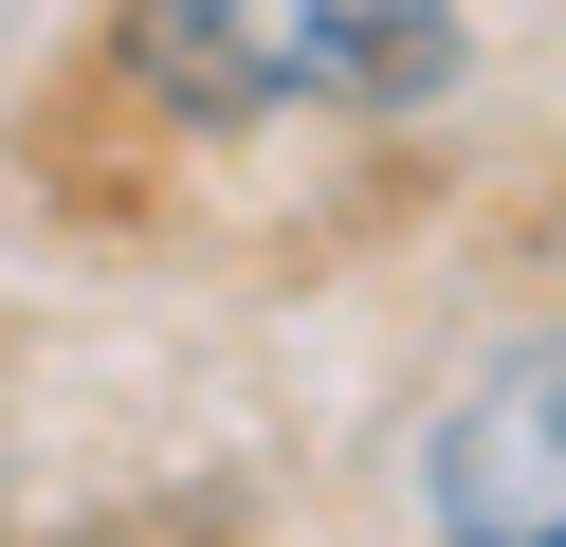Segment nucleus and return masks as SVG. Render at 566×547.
Wrapping results in <instances>:
<instances>
[{
    "label": "nucleus",
    "instance_id": "obj_1",
    "mask_svg": "<svg viewBox=\"0 0 566 547\" xmlns=\"http://www.w3.org/2000/svg\"><path fill=\"white\" fill-rule=\"evenodd\" d=\"M111 55L184 128H402L475 73V0H128Z\"/></svg>",
    "mask_w": 566,
    "mask_h": 547
},
{
    "label": "nucleus",
    "instance_id": "obj_2",
    "mask_svg": "<svg viewBox=\"0 0 566 547\" xmlns=\"http://www.w3.org/2000/svg\"><path fill=\"white\" fill-rule=\"evenodd\" d=\"M420 529L439 547H566V347H512L420 438Z\"/></svg>",
    "mask_w": 566,
    "mask_h": 547
},
{
    "label": "nucleus",
    "instance_id": "obj_3",
    "mask_svg": "<svg viewBox=\"0 0 566 547\" xmlns=\"http://www.w3.org/2000/svg\"><path fill=\"white\" fill-rule=\"evenodd\" d=\"M0 36H19V0H0Z\"/></svg>",
    "mask_w": 566,
    "mask_h": 547
}]
</instances>
